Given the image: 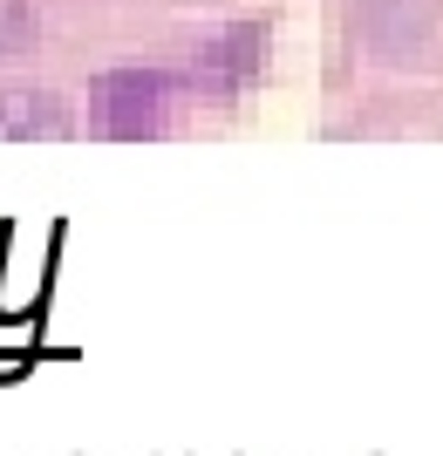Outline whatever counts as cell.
Listing matches in <instances>:
<instances>
[{
    "mask_svg": "<svg viewBox=\"0 0 443 456\" xmlns=\"http://www.w3.org/2000/svg\"><path fill=\"white\" fill-rule=\"evenodd\" d=\"M177 110V76L164 69H110L89 95V116H96L103 136H157Z\"/></svg>",
    "mask_w": 443,
    "mask_h": 456,
    "instance_id": "1",
    "label": "cell"
},
{
    "mask_svg": "<svg viewBox=\"0 0 443 456\" xmlns=\"http://www.w3.org/2000/svg\"><path fill=\"white\" fill-rule=\"evenodd\" d=\"M259 55H267V28H259V20H232L218 41L198 48V82H212V89H239V82H252Z\"/></svg>",
    "mask_w": 443,
    "mask_h": 456,
    "instance_id": "2",
    "label": "cell"
},
{
    "mask_svg": "<svg viewBox=\"0 0 443 456\" xmlns=\"http://www.w3.org/2000/svg\"><path fill=\"white\" fill-rule=\"evenodd\" d=\"M0 136H69V102L48 89H0Z\"/></svg>",
    "mask_w": 443,
    "mask_h": 456,
    "instance_id": "3",
    "label": "cell"
},
{
    "mask_svg": "<svg viewBox=\"0 0 443 456\" xmlns=\"http://www.w3.org/2000/svg\"><path fill=\"white\" fill-rule=\"evenodd\" d=\"M35 7H28V0H0V61L7 55H28V48H35Z\"/></svg>",
    "mask_w": 443,
    "mask_h": 456,
    "instance_id": "4",
    "label": "cell"
}]
</instances>
